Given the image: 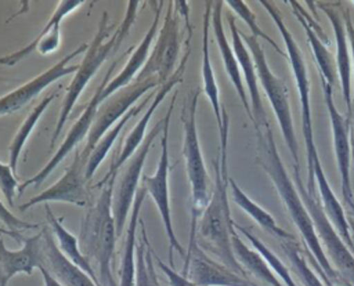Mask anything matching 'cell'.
<instances>
[{"label":"cell","instance_id":"1","mask_svg":"<svg viewBox=\"0 0 354 286\" xmlns=\"http://www.w3.org/2000/svg\"><path fill=\"white\" fill-rule=\"evenodd\" d=\"M230 119L225 117L220 135V155L214 162V187L205 210L196 222V242L205 250L213 254L218 263L234 271L235 274L248 278L246 272L236 261L231 236L234 232V221L231 218L228 204L230 177L227 171V142H228Z\"/></svg>","mask_w":354,"mask_h":286},{"label":"cell","instance_id":"2","mask_svg":"<svg viewBox=\"0 0 354 286\" xmlns=\"http://www.w3.org/2000/svg\"><path fill=\"white\" fill-rule=\"evenodd\" d=\"M257 134V162L261 166V169L266 171L271 182L274 184V188L278 191V195L293 221L295 227L299 229L303 242L304 249L310 251V254L315 258L321 269L326 274V276L336 283L339 279L337 272L333 269L332 264L329 263L322 245L315 233V228L313 224V220L308 214L307 207L304 206L297 188L293 182V180L289 177L286 167L281 159V155L277 149L274 135L271 131L270 124L256 130Z\"/></svg>","mask_w":354,"mask_h":286},{"label":"cell","instance_id":"3","mask_svg":"<svg viewBox=\"0 0 354 286\" xmlns=\"http://www.w3.org/2000/svg\"><path fill=\"white\" fill-rule=\"evenodd\" d=\"M116 175L104 177L97 188V199L87 207L80 225L79 245L82 253L91 265L97 267L95 274L101 286H116L112 274V261L116 245V224L112 211Z\"/></svg>","mask_w":354,"mask_h":286},{"label":"cell","instance_id":"4","mask_svg":"<svg viewBox=\"0 0 354 286\" xmlns=\"http://www.w3.org/2000/svg\"><path fill=\"white\" fill-rule=\"evenodd\" d=\"M138 6H140V1H137V0L127 1L126 14H124L120 25L116 28L115 33L111 37H109V35H111V30L113 29V25L109 23L108 12H102L97 33L94 35L93 40L90 41L88 48L84 53V58L79 64V69L75 73L71 84L66 88V93H65V97L62 101V106L59 109V115H58V119L55 123V128L51 135V144H50L51 148L55 145L58 137L61 135V131H62L76 101L79 99V97H80L82 91L86 88V86L88 84L90 79L98 72V69L106 61V58L119 50L120 44L129 35V30H130L131 25L134 23V19L137 15Z\"/></svg>","mask_w":354,"mask_h":286},{"label":"cell","instance_id":"5","mask_svg":"<svg viewBox=\"0 0 354 286\" xmlns=\"http://www.w3.org/2000/svg\"><path fill=\"white\" fill-rule=\"evenodd\" d=\"M199 90H194L185 99L181 111V123L184 127L183 156L185 162V171L191 189V231L189 240L196 236V222L209 203V177L202 156L199 135L196 127V109H198Z\"/></svg>","mask_w":354,"mask_h":286},{"label":"cell","instance_id":"6","mask_svg":"<svg viewBox=\"0 0 354 286\" xmlns=\"http://www.w3.org/2000/svg\"><path fill=\"white\" fill-rule=\"evenodd\" d=\"M241 37H242L243 43L246 44L248 50L250 51V55L256 65L259 83L263 87V91L266 93V95L271 104V108L277 116L282 137L286 142V146H288L290 155H292V159L295 163V170H299L297 169L299 148H297V140H296L293 117H292V111H290V104H289L288 87L282 79H279L277 75L272 73L271 68L267 64L264 51H263L257 37H254L252 35H243V33H241Z\"/></svg>","mask_w":354,"mask_h":286},{"label":"cell","instance_id":"7","mask_svg":"<svg viewBox=\"0 0 354 286\" xmlns=\"http://www.w3.org/2000/svg\"><path fill=\"white\" fill-rule=\"evenodd\" d=\"M293 182L297 188V192L308 210V214L313 220L315 233L322 245V249L332 264L333 269L337 272L339 278L347 280L354 286V254L340 238L329 218L326 217L322 204L319 203L318 192H308L304 187L299 170L293 173Z\"/></svg>","mask_w":354,"mask_h":286},{"label":"cell","instance_id":"8","mask_svg":"<svg viewBox=\"0 0 354 286\" xmlns=\"http://www.w3.org/2000/svg\"><path fill=\"white\" fill-rule=\"evenodd\" d=\"M177 93L173 94L171 102L169 105L167 112L165 113L163 120V127H162V137H160V156L158 160L156 170L153 175H147L142 174L141 177V185L147 191L148 195H151L159 216L163 222L165 233L169 242V263L170 267L174 268L173 265V251H177L181 257L185 258L187 250L183 249L181 243L178 242L174 228H173V221H171V210H170V198H169V173H170V162H169V130H170V119H171V112L174 108Z\"/></svg>","mask_w":354,"mask_h":286},{"label":"cell","instance_id":"9","mask_svg":"<svg viewBox=\"0 0 354 286\" xmlns=\"http://www.w3.org/2000/svg\"><path fill=\"white\" fill-rule=\"evenodd\" d=\"M181 50L180 15L174 3H169L158 37L153 41L151 54L133 82H144L148 79L156 80L160 86L170 80L176 68V62Z\"/></svg>","mask_w":354,"mask_h":286},{"label":"cell","instance_id":"10","mask_svg":"<svg viewBox=\"0 0 354 286\" xmlns=\"http://www.w3.org/2000/svg\"><path fill=\"white\" fill-rule=\"evenodd\" d=\"M260 4L266 8V11L272 18L274 23L277 25V29L279 30L282 40L286 47L288 58L290 61L296 88L300 98V106H301V127H303V137H304V145H306V153H307V166L313 163V159L318 155L317 146L314 142V131H313V119H311V105H310V80L307 75V68L301 55V51L295 41L292 33L286 28L279 11L271 1L261 0Z\"/></svg>","mask_w":354,"mask_h":286},{"label":"cell","instance_id":"11","mask_svg":"<svg viewBox=\"0 0 354 286\" xmlns=\"http://www.w3.org/2000/svg\"><path fill=\"white\" fill-rule=\"evenodd\" d=\"M163 120L158 122L153 128L147 134L145 140L140 148L131 155V158L123 164L120 178L113 191V204L112 211L116 224V236L119 238L127 224V216L131 211V206L138 191V182L142 177V169L145 159L149 153L151 146L153 145L156 137L162 133Z\"/></svg>","mask_w":354,"mask_h":286},{"label":"cell","instance_id":"12","mask_svg":"<svg viewBox=\"0 0 354 286\" xmlns=\"http://www.w3.org/2000/svg\"><path fill=\"white\" fill-rule=\"evenodd\" d=\"M122 59L120 58H116V61H113L109 66V69L106 70L105 76L102 77L100 86L97 87L95 93L93 94V97L90 98V101L86 104V108L83 111V113L80 115V117L75 122V124L69 128L68 134L65 135L61 146L58 148V151L54 153V156L44 164V167L36 173L33 177H30L29 180H26L22 185H19L18 188V192L22 193L28 187H37L40 184H43L46 181V178L55 170V167L73 151L76 149V146L83 141V138L88 135L91 127H93V123L95 120V116H97V112H98V108L100 105L102 104L101 102V93L102 90L105 88V86L108 84V82L111 80V75L113 73L118 62Z\"/></svg>","mask_w":354,"mask_h":286},{"label":"cell","instance_id":"13","mask_svg":"<svg viewBox=\"0 0 354 286\" xmlns=\"http://www.w3.org/2000/svg\"><path fill=\"white\" fill-rule=\"evenodd\" d=\"M156 87H160V84L153 79H148L144 82H133L129 86L118 90L108 99H105L102 102L104 105L98 108L93 127L86 138V145L82 149L83 153L90 156L91 151L102 138V135L113 124H116L129 112L130 108L134 106V102L140 99L141 95H144L147 91Z\"/></svg>","mask_w":354,"mask_h":286},{"label":"cell","instance_id":"14","mask_svg":"<svg viewBox=\"0 0 354 286\" xmlns=\"http://www.w3.org/2000/svg\"><path fill=\"white\" fill-rule=\"evenodd\" d=\"M88 156L83 153L82 149L75 152L72 163L66 167L62 177L53 184L50 188L44 189L39 195L30 198L28 202L19 206L21 211L39 204V203H51L62 202L83 207L88 203V192L86 188V166Z\"/></svg>","mask_w":354,"mask_h":286},{"label":"cell","instance_id":"15","mask_svg":"<svg viewBox=\"0 0 354 286\" xmlns=\"http://www.w3.org/2000/svg\"><path fill=\"white\" fill-rule=\"evenodd\" d=\"M88 48L87 43L79 44L73 51L66 54L62 59L54 64L51 68L46 69L43 73L37 75L32 80L24 83L8 94L0 97V116L11 115L24 109L32 99H35L43 90H46L55 80L65 77L68 75H75L79 69V64H71L82 53H86Z\"/></svg>","mask_w":354,"mask_h":286},{"label":"cell","instance_id":"16","mask_svg":"<svg viewBox=\"0 0 354 286\" xmlns=\"http://www.w3.org/2000/svg\"><path fill=\"white\" fill-rule=\"evenodd\" d=\"M185 265L183 275L198 286H259L250 279L241 276L209 257V254L198 245L196 238L188 240L185 254Z\"/></svg>","mask_w":354,"mask_h":286},{"label":"cell","instance_id":"17","mask_svg":"<svg viewBox=\"0 0 354 286\" xmlns=\"http://www.w3.org/2000/svg\"><path fill=\"white\" fill-rule=\"evenodd\" d=\"M324 99L330 120V128L333 133V148L337 171L340 175L342 193L346 203L353 202V189L350 181V166H351V146H350V117L344 116L333 101V87L321 79Z\"/></svg>","mask_w":354,"mask_h":286},{"label":"cell","instance_id":"18","mask_svg":"<svg viewBox=\"0 0 354 286\" xmlns=\"http://www.w3.org/2000/svg\"><path fill=\"white\" fill-rule=\"evenodd\" d=\"M83 4H84V1H80V0L58 1L55 11L53 12L51 18L46 22V25L41 28L39 35L33 40H30L26 46L19 48L18 51H14L8 55L0 57V65L14 66L35 51H39V54H41V55L54 53L61 44V22H62V19L66 15H69L71 12L76 11Z\"/></svg>","mask_w":354,"mask_h":286},{"label":"cell","instance_id":"19","mask_svg":"<svg viewBox=\"0 0 354 286\" xmlns=\"http://www.w3.org/2000/svg\"><path fill=\"white\" fill-rule=\"evenodd\" d=\"M0 233V286H6L18 274L32 275L35 268L44 267V238L43 231L32 236H21V249L6 247Z\"/></svg>","mask_w":354,"mask_h":286},{"label":"cell","instance_id":"20","mask_svg":"<svg viewBox=\"0 0 354 286\" xmlns=\"http://www.w3.org/2000/svg\"><path fill=\"white\" fill-rule=\"evenodd\" d=\"M189 54V48L187 50L184 59L181 61L180 66L174 70L173 76L170 77L169 82H166L163 86H160L158 88V91L153 94V98L151 101V105L147 106L145 112L142 113V116L138 119V122L136 123V126L131 128V131L129 133V135L124 138V142L116 156V159L111 163V167L108 170V173L105 174V177H111V175H116L119 173V170L123 167V164L131 158V155L140 148V145L142 144V141L145 140L147 134V126L148 122L151 120V117L153 116L156 108L160 105V102L165 99V97L171 91L173 87H176L181 80H183V73H184V68H185V62Z\"/></svg>","mask_w":354,"mask_h":286},{"label":"cell","instance_id":"21","mask_svg":"<svg viewBox=\"0 0 354 286\" xmlns=\"http://www.w3.org/2000/svg\"><path fill=\"white\" fill-rule=\"evenodd\" d=\"M230 32H231V41H232V50L236 55L239 69L243 77V82L248 88L249 94V101H250V109H252V116H253V124L256 130H260L266 126H268L267 115L263 108V101L260 97L259 91V79H257V72H256V65L253 62V58L250 55V51L248 50L246 44L243 43L241 37V32L235 23V18L232 15L227 17Z\"/></svg>","mask_w":354,"mask_h":286},{"label":"cell","instance_id":"22","mask_svg":"<svg viewBox=\"0 0 354 286\" xmlns=\"http://www.w3.org/2000/svg\"><path fill=\"white\" fill-rule=\"evenodd\" d=\"M162 4L163 3H160L159 7L155 8V15H153L152 23L148 28V30L144 35V37L140 41V44L133 50L129 61L124 64V66L120 69V72L108 82V84L102 90V93H101V102L108 99L118 90H120V88L129 86L130 83H133L136 76L144 68V65H145V62H147V59H148V57L151 54V46L153 44L155 36L159 32V21H160V7H162Z\"/></svg>","mask_w":354,"mask_h":286},{"label":"cell","instance_id":"23","mask_svg":"<svg viewBox=\"0 0 354 286\" xmlns=\"http://www.w3.org/2000/svg\"><path fill=\"white\" fill-rule=\"evenodd\" d=\"M223 1H213V10H212V19H210V23H212V29H213V35H214V40L217 43V47H218V51H220V55H221V59H223V64H224V69H225V73L228 75V79L230 82L232 83L242 105H243V109L246 111L248 116L250 117V120H253V116H252V109H250V102H249V95L246 94V90H245V86H243V77H242V73H241V69H239V64H238V59H236V55L225 36V32H224V26H223Z\"/></svg>","mask_w":354,"mask_h":286},{"label":"cell","instance_id":"24","mask_svg":"<svg viewBox=\"0 0 354 286\" xmlns=\"http://www.w3.org/2000/svg\"><path fill=\"white\" fill-rule=\"evenodd\" d=\"M319 8L326 14L336 39V70L342 84V93L347 108V116L351 119L353 115V97H351V57L350 47L346 33L344 17L333 8L329 3H318Z\"/></svg>","mask_w":354,"mask_h":286},{"label":"cell","instance_id":"25","mask_svg":"<svg viewBox=\"0 0 354 286\" xmlns=\"http://www.w3.org/2000/svg\"><path fill=\"white\" fill-rule=\"evenodd\" d=\"M44 238V268L64 286H100L88 274L72 264L58 249L48 228L43 229Z\"/></svg>","mask_w":354,"mask_h":286},{"label":"cell","instance_id":"26","mask_svg":"<svg viewBox=\"0 0 354 286\" xmlns=\"http://www.w3.org/2000/svg\"><path fill=\"white\" fill-rule=\"evenodd\" d=\"M147 191L140 187L126 224L124 247L119 269V286H134L136 280V249H137V227L140 224V211L145 200Z\"/></svg>","mask_w":354,"mask_h":286},{"label":"cell","instance_id":"27","mask_svg":"<svg viewBox=\"0 0 354 286\" xmlns=\"http://www.w3.org/2000/svg\"><path fill=\"white\" fill-rule=\"evenodd\" d=\"M212 10L213 1L205 3V12H203V28H202V83L203 91L212 105L217 127L218 130L223 126V106L220 104V91L216 82L214 70L210 61V51H209V30H210V19H212Z\"/></svg>","mask_w":354,"mask_h":286},{"label":"cell","instance_id":"28","mask_svg":"<svg viewBox=\"0 0 354 286\" xmlns=\"http://www.w3.org/2000/svg\"><path fill=\"white\" fill-rule=\"evenodd\" d=\"M289 4L293 7V12L297 18V21L301 23L306 36H307V41L311 46L313 50V55L319 72V76L322 80H325L329 86L333 87L335 82H336V72L333 69L332 65V58L325 47V44L322 43L321 37L318 36L317 30H319L318 25L313 21V18L303 10V7L297 3V1H289Z\"/></svg>","mask_w":354,"mask_h":286},{"label":"cell","instance_id":"29","mask_svg":"<svg viewBox=\"0 0 354 286\" xmlns=\"http://www.w3.org/2000/svg\"><path fill=\"white\" fill-rule=\"evenodd\" d=\"M46 216H47V221L50 225V231L55 239V243H57L58 249L61 250V253L65 256V258L69 260L76 267H79L80 269H83L86 274H88L97 283H100L97 279L94 267L91 265L88 258L82 253L79 239L64 227L62 217L61 218L55 217L50 207H46Z\"/></svg>","mask_w":354,"mask_h":286},{"label":"cell","instance_id":"30","mask_svg":"<svg viewBox=\"0 0 354 286\" xmlns=\"http://www.w3.org/2000/svg\"><path fill=\"white\" fill-rule=\"evenodd\" d=\"M231 243L234 256L246 272V275H252L270 286H283V283L277 278L263 256L256 249H250L238 235L236 229H234L232 232Z\"/></svg>","mask_w":354,"mask_h":286},{"label":"cell","instance_id":"31","mask_svg":"<svg viewBox=\"0 0 354 286\" xmlns=\"http://www.w3.org/2000/svg\"><path fill=\"white\" fill-rule=\"evenodd\" d=\"M230 189H231V196L232 200L236 203L238 207H241L245 213H248V216H250L263 229H266L267 232H270L272 236L283 240V239H293L295 236L290 235L289 232H286L285 229H282L274 220V217L264 210L261 206H259L254 200H252L241 188L239 185L230 178Z\"/></svg>","mask_w":354,"mask_h":286},{"label":"cell","instance_id":"32","mask_svg":"<svg viewBox=\"0 0 354 286\" xmlns=\"http://www.w3.org/2000/svg\"><path fill=\"white\" fill-rule=\"evenodd\" d=\"M149 101V97H147L141 104L138 105H134L133 108L129 109V112L116 123L113 124L104 135L102 138L98 141V144L94 146V149L91 151L90 156H88V162H87V166H86V180L88 181L97 171V169L100 167V164L102 163V160L105 159V156L108 155V152L111 151L112 145L115 144L118 135L122 133V130L124 128V126L127 124V122L130 119H133L138 112L142 111V108L147 106Z\"/></svg>","mask_w":354,"mask_h":286},{"label":"cell","instance_id":"33","mask_svg":"<svg viewBox=\"0 0 354 286\" xmlns=\"http://www.w3.org/2000/svg\"><path fill=\"white\" fill-rule=\"evenodd\" d=\"M58 94V88L54 90L51 94L46 95L40 102L39 105H36L30 113L25 117V120L22 122V124L19 126V128L17 130L10 146H8V164L12 170L14 174H17V164H18V159H19V155L28 141V138L30 137V134L33 133V128L37 124L39 119L41 117V115L44 113V111L47 109V106L55 99Z\"/></svg>","mask_w":354,"mask_h":286},{"label":"cell","instance_id":"34","mask_svg":"<svg viewBox=\"0 0 354 286\" xmlns=\"http://www.w3.org/2000/svg\"><path fill=\"white\" fill-rule=\"evenodd\" d=\"M140 232L137 249H136V280L134 286H160L158 274L153 264V249L149 245L145 225L140 220Z\"/></svg>","mask_w":354,"mask_h":286},{"label":"cell","instance_id":"35","mask_svg":"<svg viewBox=\"0 0 354 286\" xmlns=\"http://www.w3.org/2000/svg\"><path fill=\"white\" fill-rule=\"evenodd\" d=\"M281 249L303 286H325V283L321 282L318 274L308 267L304 249L299 246L295 238L281 240Z\"/></svg>","mask_w":354,"mask_h":286},{"label":"cell","instance_id":"36","mask_svg":"<svg viewBox=\"0 0 354 286\" xmlns=\"http://www.w3.org/2000/svg\"><path fill=\"white\" fill-rule=\"evenodd\" d=\"M234 228L236 229V232L242 233L250 242L253 249H256L263 256V258L267 261V264L270 265L272 272L277 275V278L283 283V286H299L295 282V279L292 278L290 271L288 269V267L249 228L242 227V225H239L236 222H234Z\"/></svg>","mask_w":354,"mask_h":286},{"label":"cell","instance_id":"37","mask_svg":"<svg viewBox=\"0 0 354 286\" xmlns=\"http://www.w3.org/2000/svg\"><path fill=\"white\" fill-rule=\"evenodd\" d=\"M225 4L231 8V11H234L246 25H248V28H249V30H250V33H252V36H254V37H260V39H263V40H266L271 47H274L281 55H283V57H286L288 58V55L279 48V46L266 33V32H263L261 29H260V26L257 25V18H256V15H254V12L248 7V4L245 3V1H242V0H228V1H225Z\"/></svg>","mask_w":354,"mask_h":286},{"label":"cell","instance_id":"38","mask_svg":"<svg viewBox=\"0 0 354 286\" xmlns=\"http://www.w3.org/2000/svg\"><path fill=\"white\" fill-rule=\"evenodd\" d=\"M18 188V180L12 173L10 164L0 162V191L10 206H14V199Z\"/></svg>","mask_w":354,"mask_h":286},{"label":"cell","instance_id":"39","mask_svg":"<svg viewBox=\"0 0 354 286\" xmlns=\"http://www.w3.org/2000/svg\"><path fill=\"white\" fill-rule=\"evenodd\" d=\"M0 221L7 227L8 231H11L12 233L18 235L19 238L22 236V232L25 229H35L39 228L37 224H32L28 221H24L21 218H18L17 216H14L7 207L6 204L0 200Z\"/></svg>","mask_w":354,"mask_h":286},{"label":"cell","instance_id":"40","mask_svg":"<svg viewBox=\"0 0 354 286\" xmlns=\"http://www.w3.org/2000/svg\"><path fill=\"white\" fill-rule=\"evenodd\" d=\"M153 258H155L158 267L162 269V272H163L165 276L167 278L170 286H198V285L194 283L191 279H188L185 275H181V274L176 272L173 267L166 265L156 254H153Z\"/></svg>","mask_w":354,"mask_h":286},{"label":"cell","instance_id":"41","mask_svg":"<svg viewBox=\"0 0 354 286\" xmlns=\"http://www.w3.org/2000/svg\"><path fill=\"white\" fill-rule=\"evenodd\" d=\"M344 25H346V33H347V40L350 46V57H351V69L354 70V25L350 19L348 12L344 15ZM353 108H354V97H353Z\"/></svg>","mask_w":354,"mask_h":286},{"label":"cell","instance_id":"42","mask_svg":"<svg viewBox=\"0 0 354 286\" xmlns=\"http://www.w3.org/2000/svg\"><path fill=\"white\" fill-rule=\"evenodd\" d=\"M39 269H40V272H41L44 286H64V285H62L61 282H58L44 267H40Z\"/></svg>","mask_w":354,"mask_h":286},{"label":"cell","instance_id":"43","mask_svg":"<svg viewBox=\"0 0 354 286\" xmlns=\"http://www.w3.org/2000/svg\"><path fill=\"white\" fill-rule=\"evenodd\" d=\"M348 220V225H350V233H351V239L354 242V216L350 213V216L347 217Z\"/></svg>","mask_w":354,"mask_h":286},{"label":"cell","instance_id":"44","mask_svg":"<svg viewBox=\"0 0 354 286\" xmlns=\"http://www.w3.org/2000/svg\"><path fill=\"white\" fill-rule=\"evenodd\" d=\"M0 233H3V235H4V233H7V235L12 236L14 239H18V240H19V236H18V235H15V233H12V232H11V231H8V229H0Z\"/></svg>","mask_w":354,"mask_h":286},{"label":"cell","instance_id":"45","mask_svg":"<svg viewBox=\"0 0 354 286\" xmlns=\"http://www.w3.org/2000/svg\"><path fill=\"white\" fill-rule=\"evenodd\" d=\"M335 285H342V286H353L351 283H348L347 280H344V279H342V278H339V279H337V282H336Z\"/></svg>","mask_w":354,"mask_h":286},{"label":"cell","instance_id":"46","mask_svg":"<svg viewBox=\"0 0 354 286\" xmlns=\"http://www.w3.org/2000/svg\"><path fill=\"white\" fill-rule=\"evenodd\" d=\"M351 4H353V6H354V1H351Z\"/></svg>","mask_w":354,"mask_h":286}]
</instances>
